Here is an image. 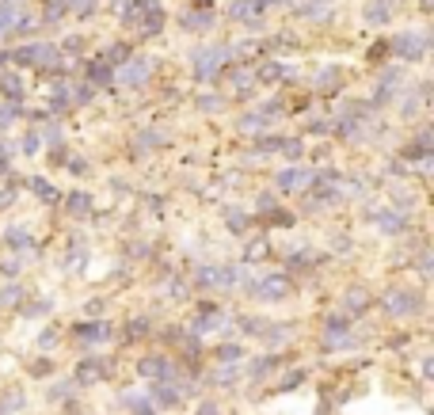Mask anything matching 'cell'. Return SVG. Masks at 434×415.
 Listing matches in <instances>:
<instances>
[{
    "instance_id": "24",
    "label": "cell",
    "mask_w": 434,
    "mask_h": 415,
    "mask_svg": "<svg viewBox=\"0 0 434 415\" xmlns=\"http://www.w3.org/2000/svg\"><path fill=\"white\" fill-rule=\"evenodd\" d=\"M225 217H229V228H232V233H244L248 221H244V213H240V210H225Z\"/></svg>"
},
{
    "instance_id": "4",
    "label": "cell",
    "mask_w": 434,
    "mask_h": 415,
    "mask_svg": "<svg viewBox=\"0 0 434 415\" xmlns=\"http://www.w3.org/2000/svg\"><path fill=\"white\" fill-rule=\"evenodd\" d=\"M138 374L149 377V381H175V362L168 359V354H141L138 362Z\"/></svg>"
},
{
    "instance_id": "12",
    "label": "cell",
    "mask_w": 434,
    "mask_h": 415,
    "mask_svg": "<svg viewBox=\"0 0 434 415\" xmlns=\"http://www.w3.org/2000/svg\"><path fill=\"white\" fill-rule=\"evenodd\" d=\"M4 244H8V252H31V233L27 228H8Z\"/></svg>"
},
{
    "instance_id": "3",
    "label": "cell",
    "mask_w": 434,
    "mask_h": 415,
    "mask_svg": "<svg viewBox=\"0 0 434 415\" xmlns=\"http://www.w3.org/2000/svg\"><path fill=\"white\" fill-rule=\"evenodd\" d=\"M191 286H195V290H232V286H237V270H229V267H198Z\"/></svg>"
},
{
    "instance_id": "20",
    "label": "cell",
    "mask_w": 434,
    "mask_h": 415,
    "mask_svg": "<svg viewBox=\"0 0 434 415\" xmlns=\"http://www.w3.org/2000/svg\"><path fill=\"white\" fill-rule=\"evenodd\" d=\"M58 339H61L58 328H46V332L39 335V350H54V347H58Z\"/></svg>"
},
{
    "instance_id": "1",
    "label": "cell",
    "mask_w": 434,
    "mask_h": 415,
    "mask_svg": "<svg viewBox=\"0 0 434 415\" xmlns=\"http://www.w3.org/2000/svg\"><path fill=\"white\" fill-rule=\"evenodd\" d=\"M381 305H385L389 317H415V312H423L426 297H423L419 286H400V282H396V286H389V290H385Z\"/></svg>"
},
{
    "instance_id": "5",
    "label": "cell",
    "mask_w": 434,
    "mask_h": 415,
    "mask_svg": "<svg viewBox=\"0 0 434 415\" xmlns=\"http://www.w3.org/2000/svg\"><path fill=\"white\" fill-rule=\"evenodd\" d=\"M73 339H80L84 347H103V343L111 339V324H103V320H88V324H76V328H73Z\"/></svg>"
},
{
    "instance_id": "22",
    "label": "cell",
    "mask_w": 434,
    "mask_h": 415,
    "mask_svg": "<svg viewBox=\"0 0 434 415\" xmlns=\"http://www.w3.org/2000/svg\"><path fill=\"white\" fill-rule=\"evenodd\" d=\"M240 328H244L248 335H263V328H267V320H259V317H240Z\"/></svg>"
},
{
    "instance_id": "26",
    "label": "cell",
    "mask_w": 434,
    "mask_h": 415,
    "mask_svg": "<svg viewBox=\"0 0 434 415\" xmlns=\"http://www.w3.org/2000/svg\"><path fill=\"white\" fill-rule=\"evenodd\" d=\"M198 415H221V404H213V400H202V404H198Z\"/></svg>"
},
{
    "instance_id": "15",
    "label": "cell",
    "mask_w": 434,
    "mask_h": 415,
    "mask_svg": "<svg viewBox=\"0 0 434 415\" xmlns=\"http://www.w3.org/2000/svg\"><path fill=\"white\" fill-rule=\"evenodd\" d=\"M377 225L385 228V233H404V228H408V221H404L400 213H389V210H381V213H377Z\"/></svg>"
},
{
    "instance_id": "8",
    "label": "cell",
    "mask_w": 434,
    "mask_h": 415,
    "mask_svg": "<svg viewBox=\"0 0 434 415\" xmlns=\"http://www.w3.org/2000/svg\"><path fill=\"white\" fill-rule=\"evenodd\" d=\"M369 301H373V293H369L366 286H347V290H343V312H347V317L366 312Z\"/></svg>"
},
{
    "instance_id": "17",
    "label": "cell",
    "mask_w": 434,
    "mask_h": 415,
    "mask_svg": "<svg viewBox=\"0 0 434 415\" xmlns=\"http://www.w3.org/2000/svg\"><path fill=\"white\" fill-rule=\"evenodd\" d=\"M213 354H217V362H240L244 359V347H240V343H221Z\"/></svg>"
},
{
    "instance_id": "27",
    "label": "cell",
    "mask_w": 434,
    "mask_h": 415,
    "mask_svg": "<svg viewBox=\"0 0 434 415\" xmlns=\"http://www.w3.org/2000/svg\"><path fill=\"white\" fill-rule=\"evenodd\" d=\"M31 374H34V377H50V359H39V362L31 366Z\"/></svg>"
},
{
    "instance_id": "10",
    "label": "cell",
    "mask_w": 434,
    "mask_h": 415,
    "mask_svg": "<svg viewBox=\"0 0 434 415\" xmlns=\"http://www.w3.org/2000/svg\"><path fill=\"white\" fill-rule=\"evenodd\" d=\"M126 412L130 415H160V407L149 396H141V392H130V396H126Z\"/></svg>"
},
{
    "instance_id": "18",
    "label": "cell",
    "mask_w": 434,
    "mask_h": 415,
    "mask_svg": "<svg viewBox=\"0 0 434 415\" xmlns=\"http://www.w3.org/2000/svg\"><path fill=\"white\" fill-rule=\"evenodd\" d=\"M19 301H23V286L19 282L0 286V305H19Z\"/></svg>"
},
{
    "instance_id": "14",
    "label": "cell",
    "mask_w": 434,
    "mask_h": 415,
    "mask_svg": "<svg viewBox=\"0 0 434 415\" xmlns=\"http://www.w3.org/2000/svg\"><path fill=\"white\" fill-rule=\"evenodd\" d=\"M23 392L19 389H8V392H0V415H16L19 407H23Z\"/></svg>"
},
{
    "instance_id": "21",
    "label": "cell",
    "mask_w": 434,
    "mask_h": 415,
    "mask_svg": "<svg viewBox=\"0 0 434 415\" xmlns=\"http://www.w3.org/2000/svg\"><path fill=\"white\" fill-rule=\"evenodd\" d=\"M69 210H73L76 217H84V213L91 210V198L88 195H73V198H69Z\"/></svg>"
},
{
    "instance_id": "6",
    "label": "cell",
    "mask_w": 434,
    "mask_h": 415,
    "mask_svg": "<svg viewBox=\"0 0 434 415\" xmlns=\"http://www.w3.org/2000/svg\"><path fill=\"white\" fill-rule=\"evenodd\" d=\"M156 407H180L183 404V385L175 381H153V392H149Z\"/></svg>"
},
{
    "instance_id": "2",
    "label": "cell",
    "mask_w": 434,
    "mask_h": 415,
    "mask_svg": "<svg viewBox=\"0 0 434 415\" xmlns=\"http://www.w3.org/2000/svg\"><path fill=\"white\" fill-rule=\"evenodd\" d=\"M290 293H294L290 275H267L259 282H248V297H255V301H282Z\"/></svg>"
},
{
    "instance_id": "19",
    "label": "cell",
    "mask_w": 434,
    "mask_h": 415,
    "mask_svg": "<svg viewBox=\"0 0 434 415\" xmlns=\"http://www.w3.org/2000/svg\"><path fill=\"white\" fill-rule=\"evenodd\" d=\"M19 309H23V317H46L50 312V297H39V301H19Z\"/></svg>"
},
{
    "instance_id": "23",
    "label": "cell",
    "mask_w": 434,
    "mask_h": 415,
    "mask_svg": "<svg viewBox=\"0 0 434 415\" xmlns=\"http://www.w3.org/2000/svg\"><path fill=\"white\" fill-rule=\"evenodd\" d=\"M305 180H309V175H305V171H286V175H282V187H286V191H294V187H301V183Z\"/></svg>"
},
{
    "instance_id": "7",
    "label": "cell",
    "mask_w": 434,
    "mask_h": 415,
    "mask_svg": "<svg viewBox=\"0 0 434 415\" xmlns=\"http://www.w3.org/2000/svg\"><path fill=\"white\" fill-rule=\"evenodd\" d=\"M103 377H111V362L107 359H84L80 366H76V381L80 385H96V381H103Z\"/></svg>"
},
{
    "instance_id": "28",
    "label": "cell",
    "mask_w": 434,
    "mask_h": 415,
    "mask_svg": "<svg viewBox=\"0 0 434 415\" xmlns=\"http://www.w3.org/2000/svg\"><path fill=\"white\" fill-rule=\"evenodd\" d=\"M34 191H39V195L46 198V202H54V198H58V195H54V187H50V183H34Z\"/></svg>"
},
{
    "instance_id": "16",
    "label": "cell",
    "mask_w": 434,
    "mask_h": 415,
    "mask_svg": "<svg viewBox=\"0 0 434 415\" xmlns=\"http://www.w3.org/2000/svg\"><path fill=\"white\" fill-rule=\"evenodd\" d=\"M149 332H153V320L149 317H133L130 324H126V339H145Z\"/></svg>"
},
{
    "instance_id": "25",
    "label": "cell",
    "mask_w": 434,
    "mask_h": 415,
    "mask_svg": "<svg viewBox=\"0 0 434 415\" xmlns=\"http://www.w3.org/2000/svg\"><path fill=\"white\" fill-rule=\"evenodd\" d=\"M263 221H267V225H290V221H294V217H290V213H282V210H270V213H267V217H263Z\"/></svg>"
},
{
    "instance_id": "9",
    "label": "cell",
    "mask_w": 434,
    "mask_h": 415,
    "mask_svg": "<svg viewBox=\"0 0 434 415\" xmlns=\"http://www.w3.org/2000/svg\"><path fill=\"white\" fill-rule=\"evenodd\" d=\"M221 324H225V312L217 309V305H202V309H198V317L191 320V332H195V335H202V332H217Z\"/></svg>"
},
{
    "instance_id": "11",
    "label": "cell",
    "mask_w": 434,
    "mask_h": 415,
    "mask_svg": "<svg viewBox=\"0 0 434 415\" xmlns=\"http://www.w3.org/2000/svg\"><path fill=\"white\" fill-rule=\"evenodd\" d=\"M240 374H244V370H240L237 362H217V370H213L210 381H213V385H237Z\"/></svg>"
},
{
    "instance_id": "13",
    "label": "cell",
    "mask_w": 434,
    "mask_h": 415,
    "mask_svg": "<svg viewBox=\"0 0 434 415\" xmlns=\"http://www.w3.org/2000/svg\"><path fill=\"white\" fill-rule=\"evenodd\" d=\"M274 366H279V359H274V354H267V359H252V362H248V377H252V381H263V377H267Z\"/></svg>"
}]
</instances>
